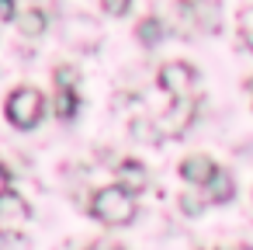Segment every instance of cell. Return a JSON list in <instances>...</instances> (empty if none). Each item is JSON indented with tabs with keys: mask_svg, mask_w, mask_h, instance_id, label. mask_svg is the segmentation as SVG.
I'll list each match as a JSON object with an SVG mask.
<instances>
[{
	"mask_svg": "<svg viewBox=\"0 0 253 250\" xmlns=\"http://www.w3.org/2000/svg\"><path fill=\"white\" fill-rule=\"evenodd\" d=\"M90 212L94 219H101L104 226H128L135 219V195L122 184H111V188H101L90 201Z\"/></svg>",
	"mask_w": 253,
	"mask_h": 250,
	"instance_id": "1",
	"label": "cell"
},
{
	"mask_svg": "<svg viewBox=\"0 0 253 250\" xmlns=\"http://www.w3.org/2000/svg\"><path fill=\"white\" fill-rule=\"evenodd\" d=\"M4 115H7V122H11L14 129H35V125L42 122V115H45V98H42V91H35V87H18V91L7 98V104H4Z\"/></svg>",
	"mask_w": 253,
	"mask_h": 250,
	"instance_id": "2",
	"label": "cell"
},
{
	"mask_svg": "<svg viewBox=\"0 0 253 250\" xmlns=\"http://www.w3.org/2000/svg\"><path fill=\"white\" fill-rule=\"evenodd\" d=\"M173 18L180 25V35L215 32L218 28V4H215V0H177Z\"/></svg>",
	"mask_w": 253,
	"mask_h": 250,
	"instance_id": "3",
	"label": "cell"
},
{
	"mask_svg": "<svg viewBox=\"0 0 253 250\" xmlns=\"http://www.w3.org/2000/svg\"><path fill=\"white\" fill-rule=\"evenodd\" d=\"M194 111H198V94H194V98H173L170 108L156 118V132H160V136H170V139L184 136L187 125L194 122Z\"/></svg>",
	"mask_w": 253,
	"mask_h": 250,
	"instance_id": "4",
	"label": "cell"
},
{
	"mask_svg": "<svg viewBox=\"0 0 253 250\" xmlns=\"http://www.w3.org/2000/svg\"><path fill=\"white\" fill-rule=\"evenodd\" d=\"M156 80L170 94V101L173 98H194L198 94V73L187 63H167V66H160V77Z\"/></svg>",
	"mask_w": 253,
	"mask_h": 250,
	"instance_id": "5",
	"label": "cell"
},
{
	"mask_svg": "<svg viewBox=\"0 0 253 250\" xmlns=\"http://www.w3.org/2000/svg\"><path fill=\"white\" fill-rule=\"evenodd\" d=\"M80 108V94H77V77L70 66L56 70V115L59 118H73Z\"/></svg>",
	"mask_w": 253,
	"mask_h": 250,
	"instance_id": "6",
	"label": "cell"
},
{
	"mask_svg": "<svg viewBox=\"0 0 253 250\" xmlns=\"http://www.w3.org/2000/svg\"><path fill=\"white\" fill-rule=\"evenodd\" d=\"M215 174H218V163H211L208 156H187V160L180 163V177H184L191 188H205Z\"/></svg>",
	"mask_w": 253,
	"mask_h": 250,
	"instance_id": "7",
	"label": "cell"
},
{
	"mask_svg": "<svg viewBox=\"0 0 253 250\" xmlns=\"http://www.w3.org/2000/svg\"><path fill=\"white\" fill-rule=\"evenodd\" d=\"M118 184L128 188L132 195H139V191H146L149 174H146V167H142L139 160H122V163H118Z\"/></svg>",
	"mask_w": 253,
	"mask_h": 250,
	"instance_id": "8",
	"label": "cell"
},
{
	"mask_svg": "<svg viewBox=\"0 0 253 250\" xmlns=\"http://www.w3.org/2000/svg\"><path fill=\"white\" fill-rule=\"evenodd\" d=\"M201 191H205V198H208V201H218V205H222V201H229V198H232L236 184H232L229 170H222V167H218V174H215V177H211Z\"/></svg>",
	"mask_w": 253,
	"mask_h": 250,
	"instance_id": "9",
	"label": "cell"
},
{
	"mask_svg": "<svg viewBox=\"0 0 253 250\" xmlns=\"http://www.w3.org/2000/svg\"><path fill=\"white\" fill-rule=\"evenodd\" d=\"M18 28L25 32V35H42L45 32V25H49V18H45V11L39 7V4H32V7H25V11H18Z\"/></svg>",
	"mask_w": 253,
	"mask_h": 250,
	"instance_id": "10",
	"label": "cell"
},
{
	"mask_svg": "<svg viewBox=\"0 0 253 250\" xmlns=\"http://www.w3.org/2000/svg\"><path fill=\"white\" fill-rule=\"evenodd\" d=\"M28 215V205L21 201V195L18 191H0V219L4 222H11V219H25Z\"/></svg>",
	"mask_w": 253,
	"mask_h": 250,
	"instance_id": "11",
	"label": "cell"
},
{
	"mask_svg": "<svg viewBox=\"0 0 253 250\" xmlns=\"http://www.w3.org/2000/svg\"><path fill=\"white\" fill-rule=\"evenodd\" d=\"M139 39H142L146 46H156V42L163 39V25H160V18H146V21H139Z\"/></svg>",
	"mask_w": 253,
	"mask_h": 250,
	"instance_id": "12",
	"label": "cell"
},
{
	"mask_svg": "<svg viewBox=\"0 0 253 250\" xmlns=\"http://www.w3.org/2000/svg\"><path fill=\"white\" fill-rule=\"evenodd\" d=\"M239 28H243V39H246V46L253 49V7H246V11L239 14Z\"/></svg>",
	"mask_w": 253,
	"mask_h": 250,
	"instance_id": "13",
	"label": "cell"
},
{
	"mask_svg": "<svg viewBox=\"0 0 253 250\" xmlns=\"http://www.w3.org/2000/svg\"><path fill=\"white\" fill-rule=\"evenodd\" d=\"M128 4H132V0H101V7H104L108 14H115V18L128 14Z\"/></svg>",
	"mask_w": 253,
	"mask_h": 250,
	"instance_id": "14",
	"label": "cell"
},
{
	"mask_svg": "<svg viewBox=\"0 0 253 250\" xmlns=\"http://www.w3.org/2000/svg\"><path fill=\"white\" fill-rule=\"evenodd\" d=\"M18 18V0H0V21H14Z\"/></svg>",
	"mask_w": 253,
	"mask_h": 250,
	"instance_id": "15",
	"label": "cell"
},
{
	"mask_svg": "<svg viewBox=\"0 0 253 250\" xmlns=\"http://www.w3.org/2000/svg\"><path fill=\"white\" fill-rule=\"evenodd\" d=\"M87 250H125L122 243H104V240H97V243H90Z\"/></svg>",
	"mask_w": 253,
	"mask_h": 250,
	"instance_id": "16",
	"label": "cell"
},
{
	"mask_svg": "<svg viewBox=\"0 0 253 250\" xmlns=\"http://www.w3.org/2000/svg\"><path fill=\"white\" fill-rule=\"evenodd\" d=\"M7 184H11V170L0 167V191H7Z\"/></svg>",
	"mask_w": 253,
	"mask_h": 250,
	"instance_id": "17",
	"label": "cell"
},
{
	"mask_svg": "<svg viewBox=\"0 0 253 250\" xmlns=\"http://www.w3.org/2000/svg\"><path fill=\"white\" fill-rule=\"evenodd\" d=\"M236 250H250V247H236Z\"/></svg>",
	"mask_w": 253,
	"mask_h": 250,
	"instance_id": "18",
	"label": "cell"
},
{
	"mask_svg": "<svg viewBox=\"0 0 253 250\" xmlns=\"http://www.w3.org/2000/svg\"><path fill=\"white\" fill-rule=\"evenodd\" d=\"M0 250H4V243H0Z\"/></svg>",
	"mask_w": 253,
	"mask_h": 250,
	"instance_id": "19",
	"label": "cell"
},
{
	"mask_svg": "<svg viewBox=\"0 0 253 250\" xmlns=\"http://www.w3.org/2000/svg\"><path fill=\"white\" fill-rule=\"evenodd\" d=\"M250 87H253V84H250Z\"/></svg>",
	"mask_w": 253,
	"mask_h": 250,
	"instance_id": "20",
	"label": "cell"
}]
</instances>
